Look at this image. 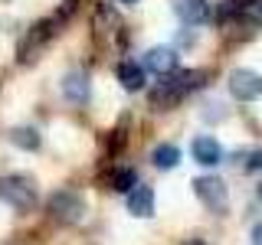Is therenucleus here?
<instances>
[{
  "instance_id": "obj_1",
  "label": "nucleus",
  "mask_w": 262,
  "mask_h": 245,
  "mask_svg": "<svg viewBox=\"0 0 262 245\" xmlns=\"http://www.w3.org/2000/svg\"><path fill=\"white\" fill-rule=\"evenodd\" d=\"M0 200L10 203L13 209H33L36 206V183L23 174L0 177Z\"/></svg>"
},
{
  "instance_id": "obj_2",
  "label": "nucleus",
  "mask_w": 262,
  "mask_h": 245,
  "mask_svg": "<svg viewBox=\"0 0 262 245\" xmlns=\"http://www.w3.org/2000/svg\"><path fill=\"white\" fill-rule=\"evenodd\" d=\"M49 216L56 223H66V226H76L85 219V200L72 190H56L49 196Z\"/></svg>"
},
{
  "instance_id": "obj_3",
  "label": "nucleus",
  "mask_w": 262,
  "mask_h": 245,
  "mask_svg": "<svg viewBox=\"0 0 262 245\" xmlns=\"http://www.w3.org/2000/svg\"><path fill=\"white\" fill-rule=\"evenodd\" d=\"M193 193L200 196V203L210 212H226V183L220 177H196Z\"/></svg>"
},
{
  "instance_id": "obj_4",
  "label": "nucleus",
  "mask_w": 262,
  "mask_h": 245,
  "mask_svg": "<svg viewBox=\"0 0 262 245\" xmlns=\"http://www.w3.org/2000/svg\"><path fill=\"white\" fill-rule=\"evenodd\" d=\"M56 23H59V16H56V20H43V23H36V27L27 33V39L20 43V62H33V59H36V53L56 36Z\"/></svg>"
},
{
  "instance_id": "obj_5",
  "label": "nucleus",
  "mask_w": 262,
  "mask_h": 245,
  "mask_svg": "<svg viewBox=\"0 0 262 245\" xmlns=\"http://www.w3.org/2000/svg\"><path fill=\"white\" fill-rule=\"evenodd\" d=\"M229 92L239 102H252L262 95V76L252 69H233L229 72Z\"/></svg>"
},
{
  "instance_id": "obj_6",
  "label": "nucleus",
  "mask_w": 262,
  "mask_h": 245,
  "mask_svg": "<svg viewBox=\"0 0 262 245\" xmlns=\"http://www.w3.org/2000/svg\"><path fill=\"white\" fill-rule=\"evenodd\" d=\"M144 69L147 72H154V76H174L177 72V53L170 46H154V49H147L144 53Z\"/></svg>"
},
{
  "instance_id": "obj_7",
  "label": "nucleus",
  "mask_w": 262,
  "mask_h": 245,
  "mask_svg": "<svg viewBox=\"0 0 262 245\" xmlns=\"http://www.w3.org/2000/svg\"><path fill=\"white\" fill-rule=\"evenodd\" d=\"M203 79H207V72H203V69H177L174 76L164 79V85H167L177 98H184L187 92L200 88V85H203Z\"/></svg>"
},
{
  "instance_id": "obj_8",
  "label": "nucleus",
  "mask_w": 262,
  "mask_h": 245,
  "mask_svg": "<svg viewBox=\"0 0 262 245\" xmlns=\"http://www.w3.org/2000/svg\"><path fill=\"white\" fill-rule=\"evenodd\" d=\"M190 154H193V160L200 163V167H216V163H223V147H220V141L210 137V134L196 137L190 144Z\"/></svg>"
},
{
  "instance_id": "obj_9",
  "label": "nucleus",
  "mask_w": 262,
  "mask_h": 245,
  "mask_svg": "<svg viewBox=\"0 0 262 245\" xmlns=\"http://www.w3.org/2000/svg\"><path fill=\"white\" fill-rule=\"evenodd\" d=\"M62 95H66V102H72V105L89 102V72H82V69L66 72L62 76Z\"/></svg>"
},
{
  "instance_id": "obj_10",
  "label": "nucleus",
  "mask_w": 262,
  "mask_h": 245,
  "mask_svg": "<svg viewBox=\"0 0 262 245\" xmlns=\"http://www.w3.org/2000/svg\"><path fill=\"white\" fill-rule=\"evenodd\" d=\"M174 10H177V16L187 23V27H200V23L210 20V4L207 0H177Z\"/></svg>"
},
{
  "instance_id": "obj_11",
  "label": "nucleus",
  "mask_w": 262,
  "mask_h": 245,
  "mask_svg": "<svg viewBox=\"0 0 262 245\" xmlns=\"http://www.w3.org/2000/svg\"><path fill=\"white\" fill-rule=\"evenodd\" d=\"M128 212L138 219H147L154 212V190L151 186H135L128 193Z\"/></svg>"
},
{
  "instance_id": "obj_12",
  "label": "nucleus",
  "mask_w": 262,
  "mask_h": 245,
  "mask_svg": "<svg viewBox=\"0 0 262 245\" xmlns=\"http://www.w3.org/2000/svg\"><path fill=\"white\" fill-rule=\"evenodd\" d=\"M118 82H121V88H128V92H141L144 88V65L121 62L118 65Z\"/></svg>"
},
{
  "instance_id": "obj_13",
  "label": "nucleus",
  "mask_w": 262,
  "mask_h": 245,
  "mask_svg": "<svg viewBox=\"0 0 262 245\" xmlns=\"http://www.w3.org/2000/svg\"><path fill=\"white\" fill-rule=\"evenodd\" d=\"M177 160H180V151L174 144H158L151 151V163L158 170H170V167H177Z\"/></svg>"
},
{
  "instance_id": "obj_14",
  "label": "nucleus",
  "mask_w": 262,
  "mask_h": 245,
  "mask_svg": "<svg viewBox=\"0 0 262 245\" xmlns=\"http://www.w3.org/2000/svg\"><path fill=\"white\" fill-rule=\"evenodd\" d=\"M138 186V174H135V167H121V170H115L112 174V190H118V193H131Z\"/></svg>"
},
{
  "instance_id": "obj_15",
  "label": "nucleus",
  "mask_w": 262,
  "mask_h": 245,
  "mask_svg": "<svg viewBox=\"0 0 262 245\" xmlns=\"http://www.w3.org/2000/svg\"><path fill=\"white\" fill-rule=\"evenodd\" d=\"M10 141L16 147H23V151H36V147H39V134H36V128H13Z\"/></svg>"
},
{
  "instance_id": "obj_16",
  "label": "nucleus",
  "mask_w": 262,
  "mask_h": 245,
  "mask_svg": "<svg viewBox=\"0 0 262 245\" xmlns=\"http://www.w3.org/2000/svg\"><path fill=\"white\" fill-rule=\"evenodd\" d=\"M239 16L246 23H252V27H262V0H249V4H243Z\"/></svg>"
},
{
  "instance_id": "obj_17",
  "label": "nucleus",
  "mask_w": 262,
  "mask_h": 245,
  "mask_svg": "<svg viewBox=\"0 0 262 245\" xmlns=\"http://www.w3.org/2000/svg\"><path fill=\"white\" fill-rule=\"evenodd\" d=\"M252 235H256V242H262V223H259L256 229H252Z\"/></svg>"
},
{
  "instance_id": "obj_18",
  "label": "nucleus",
  "mask_w": 262,
  "mask_h": 245,
  "mask_svg": "<svg viewBox=\"0 0 262 245\" xmlns=\"http://www.w3.org/2000/svg\"><path fill=\"white\" fill-rule=\"evenodd\" d=\"M184 245H207V242H203V239H187Z\"/></svg>"
},
{
  "instance_id": "obj_19",
  "label": "nucleus",
  "mask_w": 262,
  "mask_h": 245,
  "mask_svg": "<svg viewBox=\"0 0 262 245\" xmlns=\"http://www.w3.org/2000/svg\"><path fill=\"white\" fill-rule=\"evenodd\" d=\"M118 4H128L131 7V4H138V0H118Z\"/></svg>"
},
{
  "instance_id": "obj_20",
  "label": "nucleus",
  "mask_w": 262,
  "mask_h": 245,
  "mask_svg": "<svg viewBox=\"0 0 262 245\" xmlns=\"http://www.w3.org/2000/svg\"><path fill=\"white\" fill-rule=\"evenodd\" d=\"M259 196H262V186H259Z\"/></svg>"
},
{
  "instance_id": "obj_21",
  "label": "nucleus",
  "mask_w": 262,
  "mask_h": 245,
  "mask_svg": "<svg viewBox=\"0 0 262 245\" xmlns=\"http://www.w3.org/2000/svg\"><path fill=\"white\" fill-rule=\"evenodd\" d=\"M256 245H262V242H256Z\"/></svg>"
}]
</instances>
